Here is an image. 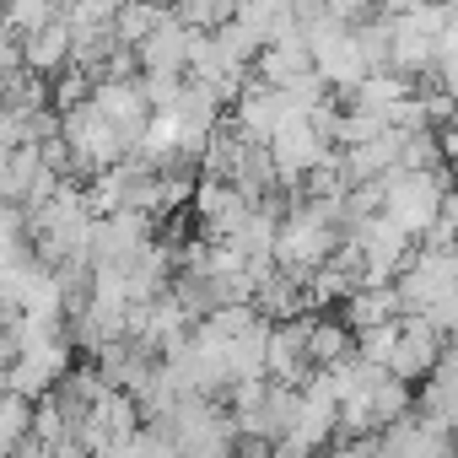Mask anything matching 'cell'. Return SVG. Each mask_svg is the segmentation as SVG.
<instances>
[{"label":"cell","instance_id":"1","mask_svg":"<svg viewBox=\"0 0 458 458\" xmlns=\"http://www.w3.org/2000/svg\"><path fill=\"white\" fill-rule=\"evenodd\" d=\"M377 183H383V205H377V216L394 221L410 243H420V238L431 233L437 205L453 194V189H447V167H437V173H399V167H394V173L377 178Z\"/></svg>","mask_w":458,"mask_h":458},{"label":"cell","instance_id":"2","mask_svg":"<svg viewBox=\"0 0 458 458\" xmlns=\"http://www.w3.org/2000/svg\"><path fill=\"white\" fill-rule=\"evenodd\" d=\"M453 426H437L426 415H404L372 437V458H453Z\"/></svg>","mask_w":458,"mask_h":458},{"label":"cell","instance_id":"3","mask_svg":"<svg viewBox=\"0 0 458 458\" xmlns=\"http://www.w3.org/2000/svg\"><path fill=\"white\" fill-rule=\"evenodd\" d=\"M442 351H447V340H437L420 318H399V340H394V356H388V377L415 388L442 361Z\"/></svg>","mask_w":458,"mask_h":458},{"label":"cell","instance_id":"4","mask_svg":"<svg viewBox=\"0 0 458 458\" xmlns=\"http://www.w3.org/2000/svg\"><path fill=\"white\" fill-rule=\"evenodd\" d=\"M17 60H22V71L38 76V81H55V76L71 65V28L60 22V6H55V22H49V28H38L33 38L17 44Z\"/></svg>","mask_w":458,"mask_h":458},{"label":"cell","instance_id":"5","mask_svg":"<svg viewBox=\"0 0 458 458\" xmlns=\"http://www.w3.org/2000/svg\"><path fill=\"white\" fill-rule=\"evenodd\" d=\"M183 49H189V33L173 22V12H167V22L146 38V44H135L130 55H135V71L140 76H183Z\"/></svg>","mask_w":458,"mask_h":458},{"label":"cell","instance_id":"6","mask_svg":"<svg viewBox=\"0 0 458 458\" xmlns=\"http://www.w3.org/2000/svg\"><path fill=\"white\" fill-rule=\"evenodd\" d=\"M335 318L351 329V335H361V329H377V324H394V318H404L399 313V297H394V286H356L340 308H335Z\"/></svg>","mask_w":458,"mask_h":458},{"label":"cell","instance_id":"7","mask_svg":"<svg viewBox=\"0 0 458 458\" xmlns=\"http://www.w3.org/2000/svg\"><path fill=\"white\" fill-rule=\"evenodd\" d=\"M453 383H458V367H453V351H442V361L415 383V415L453 426Z\"/></svg>","mask_w":458,"mask_h":458},{"label":"cell","instance_id":"8","mask_svg":"<svg viewBox=\"0 0 458 458\" xmlns=\"http://www.w3.org/2000/svg\"><path fill=\"white\" fill-rule=\"evenodd\" d=\"M302 356H308L313 372L345 361L351 356V329L340 318H329V313H308V345H302Z\"/></svg>","mask_w":458,"mask_h":458},{"label":"cell","instance_id":"9","mask_svg":"<svg viewBox=\"0 0 458 458\" xmlns=\"http://www.w3.org/2000/svg\"><path fill=\"white\" fill-rule=\"evenodd\" d=\"M162 22H167V6H114L108 38H114L119 49H135V44H146Z\"/></svg>","mask_w":458,"mask_h":458},{"label":"cell","instance_id":"10","mask_svg":"<svg viewBox=\"0 0 458 458\" xmlns=\"http://www.w3.org/2000/svg\"><path fill=\"white\" fill-rule=\"evenodd\" d=\"M87 98H92V76L87 71H76V65H65L55 81H49V108L65 119V114H76V108H87Z\"/></svg>","mask_w":458,"mask_h":458},{"label":"cell","instance_id":"11","mask_svg":"<svg viewBox=\"0 0 458 458\" xmlns=\"http://www.w3.org/2000/svg\"><path fill=\"white\" fill-rule=\"evenodd\" d=\"M0 22H6V33L22 44V38H33L38 28L55 22V6L49 0H17V6H0Z\"/></svg>","mask_w":458,"mask_h":458},{"label":"cell","instance_id":"12","mask_svg":"<svg viewBox=\"0 0 458 458\" xmlns=\"http://www.w3.org/2000/svg\"><path fill=\"white\" fill-rule=\"evenodd\" d=\"M60 22L71 33H108L114 28V6L108 0H81V6H60Z\"/></svg>","mask_w":458,"mask_h":458},{"label":"cell","instance_id":"13","mask_svg":"<svg viewBox=\"0 0 458 458\" xmlns=\"http://www.w3.org/2000/svg\"><path fill=\"white\" fill-rule=\"evenodd\" d=\"M130 458H183V453H178V442L167 437V426H140V431L130 437Z\"/></svg>","mask_w":458,"mask_h":458},{"label":"cell","instance_id":"14","mask_svg":"<svg viewBox=\"0 0 458 458\" xmlns=\"http://www.w3.org/2000/svg\"><path fill=\"white\" fill-rule=\"evenodd\" d=\"M22 243H28V216H22L17 205L0 199V254H6V249H22Z\"/></svg>","mask_w":458,"mask_h":458}]
</instances>
